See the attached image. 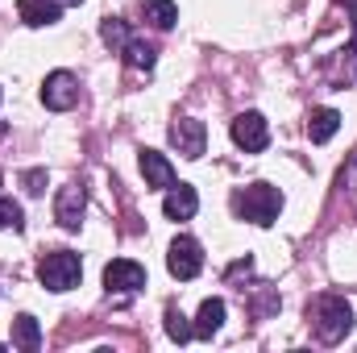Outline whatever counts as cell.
<instances>
[{
  "label": "cell",
  "instance_id": "d6986e66",
  "mask_svg": "<svg viewBox=\"0 0 357 353\" xmlns=\"http://www.w3.org/2000/svg\"><path fill=\"white\" fill-rule=\"evenodd\" d=\"M100 38H104L112 50H125V46H129V25H125L121 17H104V25H100Z\"/></svg>",
  "mask_w": 357,
  "mask_h": 353
},
{
  "label": "cell",
  "instance_id": "ffe728a7",
  "mask_svg": "<svg viewBox=\"0 0 357 353\" xmlns=\"http://www.w3.org/2000/svg\"><path fill=\"white\" fill-rule=\"evenodd\" d=\"M125 63H129V67H137V71H150V67H154V46H150V42H133V38H129V46H125Z\"/></svg>",
  "mask_w": 357,
  "mask_h": 353
},
{
  "label": "cell",
  "instance_id": "5bb4252c",
  "mask_svg": "<svg viewBox=\"0 0 357 353\" xmlns=\"http://www.w3.org/2000/svg\"><path fill=\"white\" fill-rule=\"evenodd\" d=\"M337 129H341V112H337V108H316V112L307 117V137H312L316 146H324Z\"/></svg>",
  "mask_w": 357,
  "mask_h": 353
},
{
  "label": "cell",
  "instance_id": "6da1fadb",
  "mask_svg": "<svg viewBox=\"0 0 357 353\" xmlns=\"http://www.w3.org/2000/svg\"><path fill=\"white\" fill-rule=\"evenodd\" d=\"M307 316H312V329H316V337L324 345H341L349 337V329H354V308L341 295H320L307 308Z\"/></svg>",
  "mask_w": 357,
  "mask_h": 353
},
{
  "label": "cell",
  "instance_id": "2e32d148",
  "mask_svg": "<svg viewBox=\"0 0 357 353\" xmlns=\"http://www.w3.org/2000/svg\"><path fill=\"white\" fill-rule=\"evenodd\" d=\"M341 59H337V67L328 71V80L337 84V88H345V84H354V75H357V42H349L345 50H337Z\"/></svg>",
  "mask_w": 357,
  "mask_h": 353
},
{
  "label": "cell",
  "instance_id": "9c48e42d",
  "mask_svg": "<svg viewBox=\"0 0 357 353\" xmlns=\"http://www.w3.org/2000/svg\"><path fill=\"white\" fill-rule=\"evenodd\" d=\"M171 146H175L183 158H199L204 146H208V129H204V121H195V117L175 121V125H171Z\"/></svg>",
  "mask_w": 357,
  "mask_h": 353
},
{
  "label": "cell",
  "instance_id": "44dd1931",
  "mask_svg": "<svg viewBox=\"0 0 357 353\" xmlns=\"http://www.w3.org/2000/svg\"><path fill=\"white\" fill-rule=\"evenodd\" d=\"M25 225V212H21V204H13V200H0V229H21Z\"/></svg>",
  "mask_w": 357,
  "mask_h": 353
},
{
  "label": "cell",
  "instance_id": "3957f363",
  "mask_svg": "<svg viewBox=\"0 0 357 353\" xmlns=\"http://www.w3.org/2000/svg\"><path fill=\"white\" fill-rule=\"evenodd\" d=\"M79 274H84V262L71 250H54V254H46L38 262V278H42L46 291H71L79 283Z\"/></svg>",
  "mask_w": 357,
  "mask_h": 353
},
{
  "label": "cell",
  "instance_id": "cb8c5ba5",
  "mask_svg": "<svg viewBox=\"0 0 357 353\" xmlns=\"http://www.w3.org/2000/svg\"><path fill=\"white\" fill-rule=\"evenodd\" d=\"M345 4H357V0H345Z\"/></svg>",
  "mask_w": 357,
  "mask_h": 353
},
{
  "label": "cell",
  "instance_id": "5b68a950",
  "mask_svg": "<svg viewBox=\"0 0 357 353\" xmlns=\"http://www.w3.org/2000/svg\"><path fill=\"white\" fill-rule=\"evenodd\" d=\"M233 142L245 150V154H262L270 142V129H266V117L262 112H241L233 121Z\"/></svg>",
  "mask_w": 357,
  "mask_h": 353
},
{
  "label": "cell",
  "instance_id": "7a4b0ae2",
  "mask_svg": "<svg viewBox=\"0 0 357 353\" xmlns=\"http://www.w3.org/2000/svg\"><path fill=\"white\" fill-rule=\"evenodd\" d=\"M233 212H237L241 220L266 229V225L278 220V212H282V191L270 187V183H250V187H241V191L233 195Z\"/></svg>",
  "mask_w": 357,
  "mask_h": 353
},
{
  "label": "cell",
  "instance_id": "7c38bea8",
  "mask_svg": "<svg viewBox=\"0 0 357 353\" xmlns=\"http://www.w3.org/2000/svg\"><path fill=\"white\" fill-rule=\"evenodd\" d=\"M142 175H146V183L150 187H175V167L158 154V150H142Z\"/></svg>",
  "mask_w": 357,
  "mask_h": 353
},
{
  "label": "cell",
  "instance_id": "ac0fdd59",
  "mask_svg": "<svg viewBox=\"0 0 357 353\" xmlns=\"http://www.w3.org/2000/svg\"><path fill=\"white\" fill-rule=\"evenodd\" d=\"M167 337H171V341H178V345H183V341H191V337H195V324H191V320H187V316H183V312H178L175 303H171V308H167Z\"/></svg>",
  "mask_w": 357,
  "mask_h": 353
},
{
  "label": "cell",
  "instance_id": "7402d4cb",
  "mask_svg": "<svg viewBox=\"0 0 357 353\" xmlns=\"http://www.w3.org/2000/svg\"><path fill=\"white\" fill-rule=\"evenodd\" d=\"M21 183H25V191H29V195H42V191H46V171H25Z\"/></svg>",
  "mask_w": 357,
  "mask_h": 353
},
{
  "label": "cell",
  "instance_id": "4fadbf2b",
  "mask_svg": "<svg viewBox=\"0 0 357 353\" xmlns=\"http://www.w3.org/2000/svg\"><path fill=\"white\" fill-rule=\"evenodd\" d=\"M220 324H225V299H204L199 303V316H195V337L212 341L220 333Z\"/></svg>",
  "mask_w": 357,
  "mask_h": 353
},
{
  "label": "cell",
  "instance_id": "8fae6325",
  "mask_svg": "<svg viewBox=\"0 0 357 353\" xmlns=\"http://www.w3.org/2000/svg\"><path fill=\"white\" fill-rule=\"evenodd\" d=\"M17 13H21L25 25L42 29V25H54V21H59L63 4H54V0H17Z\"/></svg>",
  "mask_w": 357,
  "mask_h": 353
},
{
  "label": "cell",
  "instance_id": "52a82bcc",
  "mask_svg": "<svg viewBox=\"0 0 357 353\" xmlns=\"http://www.w3.org/2000/svg\"><path fill=\"white\" fill-rule=\"evenodd\" d=\"M167 266H171L175 278H195V274L204 270V250H199V241H195V237H175V241H171V254H167Z\"/></svg>",
  "mask_w": 357,
  "mask_h": 353
},
{
  "label": "cell",
  "instance_id": "277c9868",
  "mask_svg": "<svg viewBox=\"0 0 357 353\" xmlns=\"http://www.w3.org/2000/svg\"><path fill=\"white\" fill-rule=\"evenodd\" d=\"M42 104L54 108V112H67L79 104V80L71 71H50L46 84H42Z\"/></svg>",
  "mask_w": 357,
  "mask_h": 353
},
{
  "label": "cell",
  "instance_id": "8992f818",
  "mask_svg": "<svg viewBox=\"0 0 357 353\" xmlns=\"http://www.w3.org/2000/svg\"><path fill=\"white\" fill-rule=\"evenodd\" d=\"M84 208H88V191L79 187V183H67V187H59V200H54V220L63 225V229H79L84 225Z\"/></svg>",
  "mask_w": 357,
  "mask_h": 353
},
{
  "label": "cell",
  "instance_id": "603a6c76",
  "mask_svg": "<svg viewBox=\"0 0 357 353\" xmlns=\"http://www.w3.org/2000/svg\"><path fill=\"white\" fill-rule=\"evenodd\" d=\"M54 4H79V0H54Z\"/></svg>",
  "mask_w": 357,
  "mask_h": 353
},
{
  "label": "cell",
  "instance_id": "30bf717a",
  "mask_svg": "<svg viewBox=\"0 0 357 353\" xmlns=\"http://www.w3.org/2000/svg\"><path fill=\"white\" fill-rule=\"evenodd\" d=\"M195 208H199V195H195V187H187V183H175V187H167L162 212H167L171 220H191V216H195Z\"/></svg>",
  "mask_w": 357,
  "mask_h": 353
},
{
  "label": "cell",
  "instance_id": "e0dca14e",
  "mask_svg": "<svg viewBox=\"0 0 357 353\" xmlns=\"http://www.w3.org/2000/svg\"><path fill=\"white\" fill-rule=\"evenodd\" d=\"M142 8H146V21H150L154 29H171V25L178 21V8H175V0H146Z\"/></svg>",
  "mask_w": 357,
  "mask_h": 353
},
{
  "label": "cell",
  "instance_id": "ba28073f",
  "mask_svg": "<svg viewBox=\"0 0 357 353\" xmlns=\"http://www.w3.org/2000/svg\"><path fill=\"white\" fill-rule=\"evenodd\" d=\"M104 287L116 291V295H133V291L146 287V270L137 262H129V258H112L104 266Z\"/></svg>",
  "mask_w": 357,
  "mask_h": 353
},
{
  "label": "cell",
  "instance_id": "9a60e30c",
  "mask_svg": "<svg viewBox=\"0 0 357 353\" xmlns=\"http://www.w3.org/2000/svg\"><path fill=\"white\" fill-rule=\"evenodd\" d=\"M13 345L25 350V353L42 350V329H38L33 316H17V320H13Z\"/></svg>",
  "mask_w": 357,
  "mask_h": 353
}]
</instances>
